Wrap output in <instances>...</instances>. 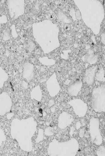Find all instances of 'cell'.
<instances>
[{
    "instance_id": "cell-1",
    "label": "cell",
    "mask_w": 105,
    "mask_h": 156,
    "mask_svg": "<svg viewBox=\"0 0 105 156\" xmlns=\"http://www.w3.org/2000/svg\"><path fill=\"white\" fill-rule=\"evenodd\" d=\"M37 122L32 117L21 119L16 118L12 120L10 126L11 136L24 151H32V138L37 130Z\"/></svg>"
},
{
    "instance_id": "cell-2",
    "label": "cell",
    "mask_w": 105,
    "mask_h": 156,
    "mask_svg": "<svg viewBox=\"0 0 105 156\" xmlns=\"http://www.w3.org/2000/svg\"><path fill=\"white\" fill-rule=\"evenodd\" d=\"M79 147L78 141L74 138L63 142L54 139L49 144L47 153L49 156H75Z\"/></svg>"
},
{
    "instance_id": "cell-3",
    "label": "cell",
    "mask_w": 105,
    "mask_h": 156,
    "mask_svg": "<svg viewBox=\"0 0 105 156\" xmlns=\"http://www.w3.org/2000/svg\"><path fill=\"white\" fill-rule=\"evenodd\" d=\"M92 107L96 112H105V86L102 85L94 88L91 98Z\"/></svg>"
},
{
    "instance_id": "cell-4",
    "label": "cell",
    "mask_w": 105,
    "mask_h": 156,
    "mask_svg": "<svg viewBox=\"0 0 105 156\" xmlns=\"http://www.w3.org/2000/svg\"><path fill=\"white\" fill-rule=\"evenodd\" d=\"M89 131L92 142L97 145H100L103 142L100 129L99 119L92 117L89 120Z\"/></svg>"
},
{
    "instance_id": "cell-5",
    "label": "cell",
    "mask_w": 105,
    "mask_h": 156,
    "mask_svg": "<svg viewBox=\"0 0 105 156\" xmlns=\"http://www.w3.org/2000/svg\"><path fill=\"white\" fill-rule=\"evenodd\" d=\"M73 110L75 114L79 117H84L87 112L88 106L83 100L79 98L72 99L68 102Z\"/></svg>"
},
{
    "instance_id": "cell-6",
    "label": "cell",
    "mask_w": 105,
    "mask_h": 156,
    "mask_svg": "<svg viewBox=\"0 0 105 156\" xmlns=\"http://www.w3.org/2000/svg\"><path fill=\"white\" fill-rule=\"evenodd\" d=\"M46 87L49 95L55 97L59 92L61 88L55 73H54L46 82Z\"/></svg>"
},
{
    "instance_id": "cell-7",
    "label": "cell",
    "mask_w": 105,
    "mask_h": 156,
    "mask_svg": "<svg viewBox=\"0 0 105 156\" xmlns=\"http://www.w3.org/2000/svg\"><path fill=\"white\" fill-rule=\"evenodd\" d=\"M12 101L11 97L6 92L0 94V116H3L11 110Z\"/></svg>"
},
{
    "instance_id": "cell-8",
    "label": "cell",
    "mask_w": 105,
    "mask_h": 156,
    "mask_svg": "<svg viewBox=\"0 0 105 156\" xmlns=\"http://www.w3.org/2000/svg\"><path fill=\"white\" fill-rule=\"evenodd\" d=\"M74 118L70 113L63 111L59 115L58 120V127L61 129H65L74 121Z\"/></svg>"
},
{
    "instance_id": "cell-9",
    "label": "cell",
    "mask_w": 105,
    "mask_h": 156,
    "mask_svg": "<svg viewBox=\"0 0 105 156\" xmlns=\"http://www.w3.org/2000/svg\"><path fill=\"white\" fill-rule=\"evenodd\" d=\"M97 70V66H96L91 67L86 70L83 79L84 83L88 85H91L93 84Z\"/></svg>"
},
{
    "instance_id": "cell-10",
    "label": "cell",
    "mask_w": 105,
    "mask_h": 156,
    "mask_svg": "<svg viewBox=\"0 0 105 156\" xmlns=\"http://www.w3.org/2000/svg\"><path fill=\"white\" fill-rule=\"evenodd\" d=\"M82 84L81 81L76 80L68 87L67 90L69 94L72 96H77L81 89Z\"/></svg>"
},
{
    "instance_id": "cell-11",
    "label": "cell",
    "mask_w": 105,
    "mask_h": 156,
    "mask_svg": "<svg viewBox=\"0 0 105 156\" xmlns=\"http://www.w3.org/2000/svg\"><path fill=\"white\" fill-rule=\"evenodd\" d=\"M31 98L40 102L42 98V92L40 86L37 85L31 90L30 93Z\"/></svg>"
},
{
    "instance_id": "cell-12",
    "label": "cell",
    "mask_w": 105,
    "mask_h": 156,
    "mask_svg": "<svg viewBox=\"0 0 105 156\" xmlns=\"http://www.w3.org/2000/svg\"><path fill=\"white\" fill-rule=\"evenodd\" d=\"M34 68L32 66L30 67H24L23 73V77L28 81H30L32 80L34 76Z\"/></svg>"
},
{
    "instance_id": "cell-13",
    "label": "cell",
    "mask_w": 105,
    "mask_h": 156,
    "mask_svg": "<svg viewBox=\"0 0 105 156\" xmlns=\"http://www.w3.org/2000/svg\"><path fill=\"white\" fill-rule=\"evenodd\" d=\"M96 80L100 82H105V71L103 68L100 69L96 72L95 77Z\"/></svg>"
},
{
    "instance_id": "cell-14",
    "label": "cell",
    "mask_w": 105,
    "mask_h": 156,
    "mask_svg": "<svg viewBox=\"0 0 105 156\" xmlns=\"http://www.w3.org/2000/svg\"><path fill=\"white\" fill-rule=\"evenodd\" d=\"M8 77L7 73L0 68V89L3 87L5 82L8 80Z\"/></svg>"
},
{
    "instance_id": "cell-15",
    "label": "cell",
    "mask_w": 105,
    "mask_h": 156,
    "mask_svg": "<svg viewBox=\"0 0 105 156\" xmlns=\"http://www.w3.org/2000/svg\"><path fill=\"white\" fill-rule=\"evenodd\" d=\"M44 134L43 129L41 128L39 129L38 131L37 136L36 139V143H39L43 140Z\"/></svg>"
},
{
    "instance_id": "cell-16",
    "label": "cell",
    "mask_w": 105,
    "mask_h": 156,
    "mask_svg": "<svg viewBox=\"0 0 105 156\" xmlns=\"http://www.w3.org/2000/svg\"><path fill=\"white\" fill-rule=\"evenodd\" d=\"M6 139V137L5 132L0 127V147Z\"/></svg>"
},
{
    "instance_id": "cell-17",
    "label": "cell",
    "mask_w": 105,
    "mask_h": 156,
    "mask_svg": "<svg viewBox=\"0 0 105 156\" xmlns=\"http://www.w3.org/2000/svg\"><path fill=\"white\" fill-rule=\"evenodd\" d=\"M96 154L98 156H105V147L103 146H100L96 151Z\"/></svg>"
},
{
    "instance_id": "cell-18",
    "label": "cell",
    "mask_w": 105,
    "mask_h": 156,
    "mask_svg": "<svg viewBox=\"0 0 105 156\" xmlns=\"http://www.w3.org/2000/svg\"><path fill=\"white\" fill-rule=\"evenodd\" d=\"M44 134L47 136H51L53 134V129L49 126L46 127L44 130Z\"/></svg>"
},
{
    "instance_id": "cell-19",
    "label": "cell",
    "mask_w": 105,
    "mask_h": 156,
    "mask_svg": "<svg viewBox=\"0 0 105 156\" xmlns=\"http://www.w3.org/2000/svg\"><path fill=\"white\" fill-rule=\"evenodd\" d=\"M85 128L84 127L82 128L79 131V135H81V137H82L84 135V134L85 132Z\"/></svg>"
},
{
    "instance_id": "cell-20",
    "label": "cell",
    "mask_w": 105,
    "mask_h": 156,
    "mask_svg": "<svg viewBox=\"0 0 105 156\" xmlns=\"http://www.w3.org/2000/svg\"><path fill=\"white\" fill-rule=\"evenodd\" d=\"M54 104V102L53 100H50L48 103V106L49 107H51Z\"/></svg>"
},
{
    "instance_id": "cell-21",
    "label": "cell",
    "mask_w": 105,
    "mask_h": 156,
    "mask_svg": "<svg viewBox=\"0 0 105 156\" xmlns=\"http://www.w3.org/2000/svg\"><path fill=\"white\" fill-rule=\"evenodd\" d=\"M13 113H9L6 115V118L8 119H9L13 116Z\"/></svg>"
},
{
    "instance_id": "cell-22",
    "label": "cell",
    "mask_w": 105,
    "mask_h": 156,
    "mask_svg": "<svg viewBox=\"0 0 105 156\" xmlns=\"http://www.w3.org/2000/svg\"><path fill=\"white\" fill-rule=\"evenodd\" d=\"M81 123L80 122L78 121L77 122L76 124V128L77 129H79L81 126Z\"/></svg>"
},
{
    "instance_id": "cell-23",
    "label": "cell",
    "mask_w": 105,
    "mask_h": 156,
    "mask_svg": "<svg viewBox=\"0 0 105 156\" xmlns=\"http://www.w3.org/2000/svg\"><path fill=\"white\" fill-rule=\"evenodd\" d=\"M86 156H92V155L91 154H88V155H87Z\"/></svg>"
}]
</instances>
